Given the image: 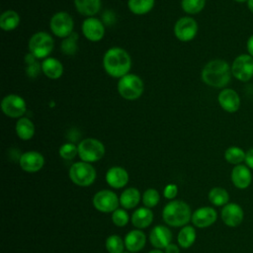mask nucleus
<instances>
[{"instance_id":"1","label":"nucleus","mask_w":253,"mask_h":253,"mask_svg":"<svg viewBox=\"0 0 253 253\" xmlns=\"http://www.w3.org/2000/svg\"><path fill=\"white\" fill-rule=\"evenodd\" d=\"M231 66L223 59H213L209 61L202 70L203 81L211 87H225L231 78Z\"/></svg>"},{"instance_id":"2","label":"nucleus","mask_w":253,"mask_h":253,"mask_svg":"<svg viewBox=\"0 0 253 253\" xmlns=\"http://www.w3.org/2000/svg\"><path fill=\"white\" fill-rule=\"evenodd\" d=\"M103 65L109 75L122 78L128 74L131 60L129 54L125 49L121 47H112L104 54Z\"/></svg>"},{"instance_id":"3","label":"nucleus","mask_w":253,"mask_h":253,"mask_svg":"<svg viewBox=\"0 0 253 253\" xmlns=\"http://www.w3.org/2000/svg\"><path fill=\"white\" fill-rule=\"evenodd\" d=\"M162 216L168 225L182 226L192 219V212L188 204L180 200H175L164 207Z\"/></svg>"},{"instance_id":"4","label":"nucleus","mask_w":253,"mask_h":253,"mask_svg":"<svg viewBox=\"0 0 253 253\" xmlns=\"http://www.w3.org/2000/svg\"><path fill=\"white\" fill-rule=\"evenodd\" d=\"M118 91L126 100L138 99L143 92V82L137 75L126 74L120 79Z\"/></svg>"},{"instance_id":"5","label":"nucleus","mask_w":253,"mask_h":253,"mask_svg":"<svg viewBox=\"0 0 253 253\" xmlns=\"http://www.w3.org/2000/svg\"><path fill=\"white\" fill-rule=\"evenodd\" d=\"M69 178L74 184L86 187L95 181L96 170L88 162H76L69 169Z\"/></svg>"},{"instance_id":"6","label":"nucleus","mask_w":253,"mask_h":253,"mask_svg":"<svg viewBox=\"0 0 253 253\" xmlns=\"http://www.w3.org/2000/svg\"><path fill=\"white\" fill-rule=\"evenodd\" d=\"M78 155L84 162H95L105 154L104 144L95 138H85L78 144Z\"/></svg>"},{"instance_id":"7","label":"nucleus","mask_w":253,"mask_h":253,"mask_svg":"<svg viewBox=\"0 0 253 253\" xmlns=\"http://www.w3.org/2000/svg\"><path fill=\"white\" fill-rule=\"evenodd\" d=\"M53 48L51 36L44 32H38L29 41V50L36 58H45Z\"/></svg>"},{"instance_id":"8","label":"nucleus","mask_w":253,"mask_h":253,"mask_svg":"<svg viewBox=\"0 0 253 253\" xmlns=\"http://www.w3.org/2000/svg\"><path fill=\"white\" fill-rule=\"evenodd\" d=\"M231 73L239 81H249L253 77V57L248 53L235 57L231 65Z\"/></svg>"},{"instance_id":"9","label":"nucleus","mask_w":253,"mask_h":253,"mask_svg":"<svg viewBox=\"0 0 253 253\" xmlns=\"http://www.w3.org/2000/svg\"><path fill=\"white\" fill-rule=\"evenodd\" d=\"M50 29L59 38H67L73 31V20L66 12H58L50 19Z\"/></svg>"},{"instance_id":"10","label":"nucleus","mask_w":253,"mask_h":253,"mask_svg":"<svg viewBox=\"0 0 253 253\" xmlns=\"http://www.w3.org/2000/svg\"><path fill=\"white\" fill-rule=\"evenodd\" d=\"M93 206L102 212L115 211L119 206V198L112 191L102 190L95 194Z\"/></svg>"},{"instance_id":"11","label":"nucleus","mask_w":253,"mask_h":253,"mask_svg":"<svg viewBox=\"0 0 253 253\" xmlns=\"http://www.w3.org/2000/svg\"><path fill=\"white\" fill-rule=\"evenodd\" d=\"M1 109L7 117L20 118L26 112V102L18 95H7L1 102Z\"/></svg>"},{"instance_id":"12","label":"nucleus","mask_w":253,"mask_h":253,"mask_svg":"<svg viewBox=\"0 0 253 253\" xmlns=\"http://www.w3.org/2000/svg\"><path fill=\"white\" fill-rule=\"evenodd\" d=\"M174 33L177 39L182 42L192 41L198 33V24L193 18L183 17L176 22Z\"/></svg>"},{"instance_id":"13","label":"nucleus","mask_w":253,"mask_h":253,"mask_svg":"<svg viewBox=\"0 0 253 253\" xmlns=\"http://www.w3.org/2000/svg\"><path fill=\"white\" fill-rule=\"evenodd\" d=\"M244 217L242 208L235 203H229L223 206L221 210V219L227 226H238Z\"/></svg>"},{"instance_id":"14","label":"nucleus","mask_w":253,"mask_h":253,"mask_svg":"<svg viewBox=\"0 0 253 253\" xmlns=\"http://www.w3.org/2000/svg\"><path fill=\"white\" fill-rule=\"evenodd\" d=\"M219 106L228 113H235L240 108V97L236 91L230 88L221 90L217 96Z\"/></svg>"},{"instance_id":"15","label":"nucleus","mask_w":253,"mask_h":253,"mask_svg":"<svg viewBox=\"0 0 253 253\" xmlns=\"http://www.w3.org/2000/svg\"><path fill=\"white\" fill-rule=\"evenodd\" d=\"M82 32L86 39L91 42H98L103 39L105 28L103 23L96 18H87L82 24Z\"/></svg>"},{"instance_id":"16","label":"nucleus","mask_w":253,"mask_h":253,"mask_svg":"<svg viewBox=\"0 0 253 253\" xmlns=\"http://www.w3.org/2000/svg\"><path fill=\"white\" fill-rule=\"evenodd\" d=\"M217 218V213L213 208L203 207L192 213V222L195 226L204 228L211 225L215 222Z\"/></svg>"},{"instance_id":"17","label":"nucleus","mask_w":253,"mask_h":253,"mask_svg":"<svg viewBox=\"0 0 253 253\" xmlns=\"http://www.w3.org/2000/svg\"><path fill=\"white\" fill-rule=\"evenodd\" d=\"M19 162L21 168L24 171L34 173L42 168L44 164V159L40 152L28 151L21 155Z\"/></svg>"},{"instance_id":"18","label":"nucleus","mask_w":253,"mask_h":253,"mask_svg":"<svg viewBox=\"0 0 253 253\" xmlns=\"http://www.w3.org/2000/svg\"><path fill=\"white\" fill-rule=\"evenodd\" d=\"M230 178H231L232 184L237 189H240V190L246 189L250 186L251 181H252V175H251L250 168L243 164L235 165L233 167V169L231 170Z\"/></svg>"},{"instance_id":"19","label":"nucleus","mask_w":253,"mask_h":253,"mask_svg":"<svg viewBox=\"0 0 253 253\" xmlns=\"http://www.w3.org/2000/svg\"><path fill=\"white\" fill-rule=\"evenodd\" d=\"M149 240L152 246L157 249L166 248L172 240V232L164 225H156L149 233Z\"/></svg>"},{"instance_id":"20","label":"nucleus","mask_w":253,"mask_h":253,"mask_svg":"<svg viewBox=\"0 0 253 253\" xmlns=\"http://www.w3.org/2000/svg\"><path fill=\"white\" fill-rule=\"evenodd\" d=\"M106 181L113 188H123L126 185L128 181V174L124 168L115 166L107 171Z\"/></svg>"},{"instance_id":"21","label":"nucleus","mask_w":253,"mask_h":253,"mask_svg":"<svg viewBox=\"0 0 253 253\" xmlns=\"http://www.w3.org/2000/svg\"><path fill=\"white\" fill-rule=\"evenodd\" d=\"M145 234L138 229L129 231L125 238V246L129 252H138L145 245Z\"/></svg>"},{"instance_id":"22","label":"nucleus","mask_w":253,"mask_h":253,"mask_svg":"<svg viewBox=\"0 0 253 253\" xmlns=\"http://www.w3.org/2000/svg\"><path fill=\"white\" fill-rule=\"evenodd\" d=\"M42 70L48 78L57 79L63 73V66L56 58L46 57L42 63Z\"/></svg>"},{"instance_id":"23","label":"nucleus","mask_w":253,"mask_h":253,"mask_svg":"<svg viewBox=\"0 0 253 253\" xmlns=\"http://www.w3.org/2000/svg\"><path fill=\"white\" fill-rule=\"evenodd\" d=\"M153 220V212L149 208H139L131 215V222L137 228H145Z\"/></svg>"},{"instance_id":"24","label":"nucleus","mask_w":253,"mask_h":253,"mask_svg":"<svg viewBox=\"0 0 253 253\" xmlns=\"http://www.w3.org/2000/svg\"><path fill=\"white\" fill-rule=\"evenodd\" d=\"M77 11L84 16H93L101 8V0H74Z\"/></svg>"},{"instance_id":"25","label":"nucleus","mask_w":253,"mask_h":253,"mask_svg":"<svg viewBox=\"0 0 253 253\" xmlns=\"http://www.w3.org/2000/svg\"><path fill=\"white\" fill-rule=\"evenodd\" d=\"M16 132L23 140H29L34 136L35 126L28 118H21L16 124Z\"/></svg>"},{"instance_id":"26","label":"nucleus","mask_w":253,"mask_h":253,"mask_svg":"<svg viewBox=\"0 0 253 253\" xmlns=\"http://www.w3.org/2000/svg\"><path fill=\"white\" fill-rule=\"evenodd\" d=\"M140 201V193L135 188H128L125 190L121 197H120V203L125 209H132Z\"/></svg>"},{"instance_id":"27","label":"nucleus","mask_w":253,"mask_h":253,"mask_svg":"<svg viewBox=\"0 0 253 253\" xmlns=\"http://www.w3.org/2000/svg\"><path fill=\"white\" fill-rule=\"evenodd\" d=\"M19 23L20 17L13 10H7L0 16V27L3 31H12L18 27Z\"/></svg>"},{"instance_id":"28","label":"nucleus","mask_w":253,"mask_h":253,"mask_svg":"<svg viewBox=\"0 0 253 253\" xmlns=\"http://www.w3.org/2000/svg\"><path fill=\"white\" fill-rule=\"evenodd\" d=\"M209 200L213 206L221 207L228 204L229 195L225 189L221 187H215L210 191Z\"/></svg>"},{"instance_id":"29","label":"nucleus","mask_w":253,"mask_h":253,"mask_svg":"<svg viewBox=\"0 0 253 253\" xmlns=\"http://www.w3.org/2000/svg\"><path fill=\"white\" fill-rule=\"evenodd\" d=\"M196 240V230L193 226L183 227L178 234V243L183 248H189Z\"/></svg>"},{"instance_id":"30","label":"nucleus","mask_w":253,"mask_h":253,"mask_svg":"<svg viewBox=\"0 0 253 253\" xmlns=\"http://www.w3.org/2000/svg\"><path fill=\"white\" fill-rule=\"evenodd\" d=\"M246 152L238 146H230L224 152L225 160L233 165H239L245 161Z\"/></svg>"},{"instance_id":"31","label":"nucleus","mask_w":253,"mask_h":253,"mask_svg":"<svg viewBox=\"0 0 253 253\" xmlns=\"http://www.w3.org/2000/svg\"><path fill=\"white\" fill-rule=\"evenodd\" d=\"M154 6V0H128V8L135 15L148 13Z\"/></svg>"},{"instance_id":"32","label":"nucleus","mask_w":253,"mask_h":253,"mask_svg":"<svg viewBox=\"0 0 253 253\" xmlns=\"http://www.w3.org/2000/svg\"><path fill=\"white\" fill-rule=\"evenodd\" d=\"M106 248L109 253H124L125 242L119 235H111L106 240Z\"/></svg>"},{"instance_id":"33","label":"nucleus","mask_w":253,"mask_h":253,"mask_svg":"<svg viewBox=\"0 0 253 253\" xmlns=\"http://www.w3.org/2000/svg\"><path fill=\"white\" fill-rule=\"evenodd\" d=\"M206 5V0H182V9L188 14H197L201 12Z\"/></svg>"},{"instance_id":"34","label":"nucleus","mask_w":253,"mask_h":253,"mask_svg":"<svg viewBox=\"0 0 253 253\" xmlns=\"http://www.w3.org/2000/svg\"><path fill=\"white\" fill-rule=\"evenodd\" d=\"M77 39H78V37H77V34H75V33H72L70 36L65 38V40L61 42L62 52L65 54H68V55L74 54L77 49V45H76Z\"/></svg>"},{"instance_id":"35","label":"nucleus","mask_w":253,"mask_h":253,"mask_svg":"<svg viewBox=\"0 0 253 253\" xmlns=\"http://www.w3.org/2000/svg\"><path fill=\"white\" fill-rule=\"evenodd\" d=\"M143 205L146 208H153L159 202V193L155 189H147L142 196Z\"/></svg>"},{"instance_id":"36","label":"nucleus","mask_w":253,"mask_h":253,"mask_svg":"<svg viewBox=\"0 0 253 253\" xmlns=\"http://www.w3.org/2000/svg\"><path fill=\"white\" fill-rule=\"evenodd\" d=\"M78 154V147L73 143H64L59 148V155L66 160L73 159Z\"/></svg>"},{"instance_id":"37","label":"nucleus","mask_w":253,"mask_h":253,"mask_svg":"<svg viewBox=\"0 0 253 253\" xmlns=\"http://www.w3.org/2000/svg\"><path fill=\"white\" fill-rule=\"evenodd\" d=\"M112 220L117 226L122 227L128 222V215L125 210L117 209L115 211H113Z\"/></svg>"},{"instance_id":"38","label":"nucleus","mask_w":253,"mask_h":253,"mask_svg":"<svg viewBox=\"0 0 253 253\" xmlns=\"http://www.w3.org/2000/svg\"><path fill=\"white\" fill-rule=\"evenodd\" d=\"M26 62L28 63V67H27L28 75L31 76V77H36L38 75L40 69H41L40 64L36 60V57L32 53L28 54Z\"/></svg>"},{"instance_id":"39","label":"nucleus","mask_w":253,"mask_h":253,"mask_svg":"<svg viewBox=\"0 0 253 253\" xmlns=\"http://www.w3.org/2000/svg\"><path fill=\"white\" fill-rule=\"evenodd\" d=\"M178 193V187L175 184H169L165 187L163 195L166 199H174Z\"/></svg>"},{"instance_id":"40","label":"nucleus","mask_w":253,"mask_h":253,"mask_svg":"<svg viewBox=\"0 0 253 253\" xmlns=\"http://www.w3.org/2000/svg\"><path fill=\"white\" fill-rule=\"evenodd\" d=\"M245 163H246V166H248L250 169H253V147H251L246 151Z\"/></svg>"},{"instance_id":"41","label":"nucleus","mask_w":253,"mask_h":253,"mask_svg":"<svg viewBox=\"0 0 253 253\" xmlns=\"http://www.w3.org/2000/svg\"><path fill=\"white\" fill-rule=\"evenodd\" d=\"M246 48L248 51V54L253 57V35H251L246 42Z\"/></svg>"},{"instance_id":"42","label":"nucleus","mask_w":253,"mask_h":253,"mask_svg":"<svg viewBox=\"0 0 253 253\" xmlns=\"http://www.w3.org/2000/svg\"><path fill=\"white\" fill-rule=\"evenodd\" d=\"M180 250L176 244L170 243L166 248H165V253H179Z\"/></svg>"},{"instance_id":"43","label":"nucleus","mask_w":253,"mask_h":253,"mask_svg":"<svg viewBox=\"0 0 253 253\" xmlns=\"http://www.w3.org/2000/svg\"><path fill=\"white\" fill-rule=\"evenodd\" d=\"M247 8L251 13H253V0H248L247 1Z\"/></svg>"},{"instance_id":"44","label":"nucleus","mask_w":253,"mask_h":253,"mask_svg":"<svg viewBox=\"0 0 253 253\" xmlns=\"http://www.w3.org/2000/svg\"><path fill=\"white\" fill-rule=\"evenodd\" d=\"M148 253H163L161 250H159V249H155V250H151L150 252H148Z\"/></svg>"},{"instance_id":"45","label":"nucleus","mask_w":253,"mask_h":253,"mask_svg":"<svg viewBox=\"0 0 253 253\" xmlns=\"http://www.w3.org/2000/svg\"><path fill=\"white\" fill-rule=\"evenodd\" d=\"M234 1H236V2H240V3H241V2H247L248 0H234Z\"/></svg>"}]
</instances>
